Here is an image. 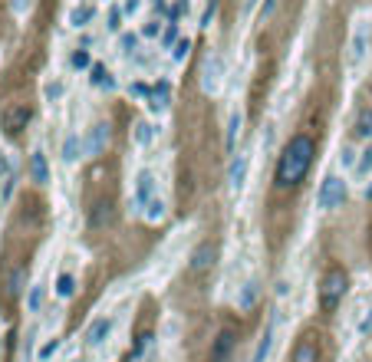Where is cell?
I'll return each instance as SVG.
<instances>
[{"instance_id": "6da1fadb", "label": "cell", "mask_w": 372, "mask_h": 362, "mask_svg": "<svg viewBox=\"0 0 372 362\" xmlns=\"http://www.w3.org/2000/svg\"><path fill=\"white\" fill-rule=\"evenodd\" d=\"M313 155H316V142L310 135H293L286 142V149L280 151L277 158V172H273V181L277 188H297L313 165Z\"/></svg>"}, {"instance_id": "7a4b0ae2", "label": "cell", "mask_w": 372, "mask_h": 362, "mask_svg": "<svg viewBox=\"0 0 372 362\" xmlns=\"http://www.w3.org/2000/svg\"><path fill=\"white\" fill-rule=\"evenodd\" d=\"M346 287H349V277L343 267H330L323 274V283H320V310L323 313H333L343 297H346Z\"/></svg>"}, {"instance_id": "3957f363", "label": "cell", "mask_w": 372, "mask_h": 362, "mask_svg": "<svg viewBox=\"0 0 372 362\" xmlns=\"http://www.w3.org/2000/svg\"><path fill=\"white\" fill-rule=\"evenodd\" d=\"M320 208L323 211H336V208H343V201H346V181L343 178H323V185H320Z\"/></svg>"}, {"instance_id": "277c9868", "label": "cell", "mask_w": 372, "mask_h": 362, "mask_svg": "<svg viewBox=\"0 0 372 362\" xmlns=\"http://www.w3.org/2000/svg\"><path fill=\"white\" fill-rule=\"evenodd\" d=\"M30 119H33V109H30V106H24V102H13V106H7V109H3L0 125H3V132H7V135H20L26 125H30Z\"/></svg>"}, {"instance_id": "5b68a950", "label": "cell", "mask_w": 372, "mask_h": 362, "mask_svg": "<svg viewBox=\"0 0 372 362\" xmlns=\"http://www.w3.org/2000/svg\"><path fill=\"white\" fill-rule=\"evenodd\" d=\"M214 261H218V244H211V240H201L198 247L191 250V274H204V270H211Z\"/></svg>"}, {"instance_id": "8992f818", "label": "cell", "mask_w": 372, "mask_h": 362, "mask_svg": "<svg viewBox=\"0 0 372 362\" xmlns=\"http://www.w3.org/2000/svg\"><path fill=\"white\" fill-rule=\"evenodd\" d=\"M109 138H112V125L109 122H96L92 129H89L83 149H86V155H99V151L109 145Z\"/></svg>"}, {"instance_id": "52a82bcc", "label": "cell", "mask_w": 372, "mask_h": 362, "mask_svg": "<svg viewBox=\"0 0 372 362\" xmlns=\"http://www.w3.org/2000/svg\"><path fill=\"white\" fill-rule=\"evenodd\" d=\"M201 86H204V92H214V89L221 86V56H218V53H208V56H204Z\"/></svg>"}, {"instance_id": "ba28073f", "label": "cell", "mask_w": 372, "mask_h": 362, "mask_svg": "<svg viewBox=\"0 0 372 362\" xmlns=\"http://www.w3.org/2000/svg\"><path fill=\"white\" fill-rule=\"evenodd\" d=\"M168 102H172V83H168V79H159V83L152 86V96H149L152 113H165Z\"/></svg>"}, {"instance_id": "9c48e42d", "label": "cell", "mask_w": 372, "mask_h": 362, "mask_svg": "<svg viewBox=\"0 0 372 362\" xmlns=\"http://www.w3.org/2000/svg\"><path fill=\"white\" fill-rule=\"evenodd\" d=\"M152 198H155V175H152V172H142L136 181V208H145Z\"/></svg>"}, {"instance_id": "30bf717a", "label": "cell", "mask_w": 372, "mask_h": 362, "mask_svg": "<svg viewBox=\"0 0 372 362\" xmlns=\"http://www.w3.org/2000/svg\"><path fill=\"white\" fill-rule=\"evenodd\" d=\"M248 165H250L248 155H237V158H231V168H227V185L234 188V191H241V188H244V178H248Z\"/></svg>"}, {"instance_id": "8fae6325", "label": "cell", "mask_w": 372, "mask_h": 362, "mask_svg": "<svg viewBox=\"0 0 372 362\" xmlns=\"http://www.w3.org/2000/svg\"><path fill=\"white\" fill-rule=\"evenodd\" d=\"M112 333V320H106V316H99V320H92L86 329V343L89 346H102L106 339H109Z\"/></svg>"}, {"instance_id": "7c38bea8", "label": "cell", "mask_w": 372, "mask_h": 362, "mask_svg": "<svg viewBox=\"0 0 372 362\" xmlns=\"http://www.w3.org/2000/svg\"><path fill=\"white\" fill-rule=\"evenodd\" d=\"M293 362H320V343L313 336H303L293 349Z\"/></svg>"}, {"instance_id": "4fadbf2b", "label": "cell", "mask_w": 372, "mask_h": 362, "mask_svg": "<svg viewBox=\"0 0 372 362\" xmlns=\"http://www.w3.org/2000/svg\"><path fill=\"white\" fill-rule=\"evenodd\" d=\"M30 181H37V185H47V181H50V165H47V155H43V151H33V155H30Z\"/></svg>"}, {"instance_id": "5bb4252c", "label": "cell", "mask_w": 372, "mask_h": 362, "mask_svg": "<svg viewBox=\"0 0 372 362\" xmlns=\"http://www.w3.org/2000/svg\"><path fill=\"white\" fill-rule=\"evenodd\" d=\"M231 346H234V329H221V336H218V343H214V349H211V362L227 359Z\"/></svg>"}, {"instance_id": "9a60e30c", "label": "cell", "mask_w": 372, "mask_h": 362, "mask_svg": "<svg viewBox=\"0 0 372 362\" xmlns=\"http://www.w3.org/2000/svg\"><path fill=\"white\" fill-rule=\"evenodd\" d=\"M96 17V7L92 3H83V7H73V13H70V26H76V30H83V26H89V20Z\"/></svg>"}, {"instance_id": "2e32d148", "label": "cell", "mask_w": 372, "mask_h": 362, "mask_svg": "<svg viewBox=\"0 0 372 362\" xmlns=\"http://www.w3.org/2000/svg\"><path fill=\"white\" fill-rule=\"evenodd\" d=\"M353 135H356V138H366V142L372 138V109H359V115H356V125H353Z\"/></svg>"}, {"instance_id": "e0dca14e", "label": "cell", "mask_w": 372, "mask_h": 362, "mask_svg": "<svg viewBox=\"0 0 372 362\" xmlns=\"http://www.w3.org/2000/svg\"><path fill=\"white\" fill-rule=\"evenodd\" d=\"M152 333H142V336L136 339V346H132V352H129V362H145L149 359V349H152Z\"/></svg>"}, {"instance_id": "ac0fdd59", "label": "cell", "mask_w": 372, "mask_h": 362, "mask_svg": "<svg viewBox=\"0 0 372 362\" xmlns=\"http://www.w3.org/2000/svg\"><path fill=\"white\" fill-rule=\"evenodd\" d=\"M254 303H257V283L248 280V283L241 287V293H237V310H250Z\"/></svg>"}, {"instance_id": "d6986e66", "label": "cell", "mask_w": 372, "mask_h": 362, "mask_svg": "<svg viewBox=\"0 0 372 362\" xmlns=\"http://www.w3.org/2000/svg\"><path fill=\"white\" fill-rule=\"evenodd\" d=\"M270 346H273V326H267L264 329L261 343H257V349H254V359L250 362H267V356H270Z\"/></svg>"}, {"instance_id": "ffe728a7", "label": "cell", "mask_w": 372, "mask_h": 362, "mask_svg": "<svg viewBox=\"0 0 372 362\" xmlns=\"http://www.w3.org/2000/svg\"><path fill=\"white\" fill-rule=\"evenodd\" d=\"M102 224H112V204L109 201H96V204H92V227H102Z\"/></svg>"}, {"instance_id": "44dd1931", "label": "cell", "mask_w": 372, "mask_h": 362, "mask_svg": "<svg viewBox=\"0 0 372 362\" xmlns=\"http://www.w3.org/2000/svg\"><path fill=\"white\" fill-rule=\"evenodd\" d=\"M73 293H76V277L73 274H60V277H56V297H60V300H70Z\"/></svg>"}, {"instance_id": "7402d4cb", "label": "cell", "mask_w": 372, "mask_h": 362, "mask_svg": "<svg viewBox=\"0 0 372 362\" xmlns=\"http://www.w3.org/2000/svg\"><path fill=\"white\" fill-rule=\"evenodd\" d=\"M92 69V86L99 89H115V79H112V73L106 69V66H89Z\"/></svg>"}, {"instance_id": "603a6c76", "label": "cell", "mask_w": 372, "mask_h": 362, "mask_svg": "<svg viewBox=\"0 0 372 362\" xmlns=\"http://www.w3.org/2000/svg\"><path fill=\"white\" fill-rule=\"evenodd\" d=\"M366 40H369V30H366V26H359V30H356V37H353V56H349L353 63L362 60V53H366Z\"/></svg>"}, {"instance_id": "cb8c5ba5", "label": "cell", "mask_w": 372, "mask_h": 362, "mask_svg": "<svg viewBox=\"0 0 372 362\" xmlns=\"http://www.w3.org/2000/svg\"><path fill=\"white\" fill-rule=\"evenodd\" d=\"M241 125H244V115L234 113V115H231V122H227V151H234L237 135H241Z\"/></svg>"}, {"instance_id": "d4e9b609", "label": "cell", "mask_w": 372, "mask_h": 362, "mask_svg": "<svg viewBox=\"0 0 372 362\" xmlns=\"http://www.w3.org/2000/svg\"><path fill=\"white\" fill-rule=\"evenodd\" d=\"M43 300H47V287H43V283L30 287V297H26V310H30V313H40Z\"/></svg>"}, {"instance_id": "484cf974", "label": "cell", "mask_w": 372, "mask_h": 362, "mask_svg": "<svg viewBox=\"0 0 372 362\" xmlns=\"http://www.w3.org/2000/svg\"><path fill=\"white\" fill-rule=\"evenodd\" d=\"M79 151H86L83 149V142H79V135H70L66 142H63V158H66V162H76Z\"/></svg>"}, {"instance_id": "4316f807", "label": "cell", "mask_w": 372, "mask_h": 362, "mask_svg": "<svg viewBox=\"0 0 372 362\" xmlns=\"http://www.w3.org/2000/svg\"><path fill=\"white\" fill-rule=\"evenodd\" d=\"M20 290H24V270L20 267H13L10 277H7V297H20Z\"/></svg>"}, {"instance_id": "83f0119b", "label": "cell", "mask_w": 372, "mask_h": 362, "mask_svg": "<svg viewBox=\"0 0 372 362\" xmlns=\"http://www.w3.org/2000/svg\"><path fill=\"white\" fill-rule=\"evenodd\" d=\"M161 217H165V204H161L159 198H152L149 204H145V221H152V224H159Z\"/></svg>"}, {"instance_id": "f1b7e54d", "label": "cell", "mask_w": 372, "mask_h": 362, "mask_svg": "<svg viewBox=\"0 0 372 362\" xmlns=\"http://www.w3.org/2000/svg\"><path fill=\"white\" fill-rule=\"evenodd\" d=\"M119 50H122L125 56H132V53L138 50V33H122V37H119Z\"/></svg>"}, {"instance_id": "f546056e", "label": "cell", "mask_w": 372, "mask_h": 362, "mask_svg": "<svg viewBox=\"0 0 372 362\" xmlns=\"http://www.w3.org/2000/svg\"><path fill=\"white\" fill-rule=\"evenodd\" d=\"M70 66H73V69H89V66H92V56H89V50H76L73 56H70Z\"/></svg>"}, {"instance_id": "4dcf8cb0", "label": "cell", "mask_w": 372, "mask_h": 362, "mask_svg": "<svg viewBox=\"0 0 372 362\" xmlns=\"http://www.w3.org/2000/svg\"><path fill=\"white\" fill-rule=\"evenodd\" d=\"M369 172H372V145H369L366 151H362L359 162H356V175H359V178H366Z\"/></svg>"}, {"instance_id": "1f68e13d", "label": "cell", "mask_w": 372, "mask_h": 362, "mask_svg": "<svg viewBox=\"0 0 372 362\" xmlns=\"http://www.w3.org/2000/svg\"><path fill=\"white\" fill-rule=\"evenodd\" d=\"M56 352H60V339H50V343H43V349L37 352V359L40 362H50Z\"/></svg>"}, {"instance_id": "d6a6232c", "label": "cell", "mask_w": 372, "mask_h": 362, "mask_svg": "<svg viewBox=\"0 0 372 362\" xmlns=\"http://www.w3.org/2000/svg\"><path fill=\"white\" fill-rule=\"evenodd\" d=\"M188 50H191V40L181 37V40H178V43L172 47V60H175V63H181V60L188 56Z\"/></svg>"}, {"instance_id": "836d02e7", "label": "cell", "mask_w": 372, "mask_h": 362, "mask_svg": "<svg viewBox=\"0 0 372 362\" xmlns=\"http://www.w3.org/2000/svg\"><path fill=\"white\" fill-rule=\"evenodd\" d=\"M152 135H155V132H152V125H149V122H138V125H136V142H138V145H149Z\"/></svg>"}, {"instance_id": "e575fe53", "label": "cell", "mask_w": 372, "mask_h": 362, "mask_svg": "<svg viewBox=\"0 0 372 362\" xmlns=\"http://www.w3.org/2000/svg\"><path fill=\"white\" fill-rule=\"evenodd\" d=\"M178 43V26L168 24L165 26V33H161V47H175Z\"/></svg>"}, {"instance_id": "d590c367", "label": "cell", "mask_w": 372, "mask_h": 362, "mask_svg": "<svg viewBox=\"0 0 372 362\" xmlns=\"http://www.w3.org/2000/svg\"><path fill=\"white\" fill-rule=\"evenodd\" d=\"M122 17H125L122 7H112V10H109V30H112V33H119V26H122Z\"/></svg>"}, {"instance_id": "8d00e7d4", "label": "cell", "mask_w": 372, "mask_h": 362, "mask_svg": "<svg viewBox=\"0 0 372 362\" xmlns=\"http://www.w3.org/2000/svg\"><path fill=\"white\" fill-rule=\"evenodd\" d=\"M129 92H132V96H138V99H149V96H152V89L145 86V83H132V86H129Z\"/></svg>"}, {"instance_id": "74e56055", "label": "cell", "mask_w": 372, "mask_h": 362, "mask_svg": "<svg viewBox=\"0 0 372 362\" xmlns=\"http://www.w3.org/2000/svg\"><path fill=\"white\" fill-rule=\"evenodd\" d=\"M159 33H161V24H159V20H149V24L142 26V37H159Z\"/></svg>"}, {"instance_id": "f35d334b", "label": "cell", "mask_w": 372, "mask_h": 362, "mask_svg": "<svg viewBox=\"0 0 372 362\" xmlns=\"http://www.w3.org/2000/svg\"><path fill=\"white\" fill-rule=\"evenodd\" d=\"M142 10V0H122V13L125 17H132V13Z\"/></svg>"}, {"instance_id": "ab89813d", "label": "cell", "mask_w": 372, "mask_h": 362, "mask_svg": "<svg viewBox=\"0 0 372 362\" xmlns=\"http://www.w3.org/2000/svg\"><path fill=\"white\" fill-rule=\"evenodd\" d=\"M47 96H50V99H60V96H63V86H60V83L47 86Z\"/></svg>"}, {"instance_id": "60d3db41", "label": "cell", "mask_w": 372, "mask_h": 362, "mask_svg": "<svg viewBox=\"0 0 372 362\" xmlns=\"http://www.w3.org/2000/svg\"><path fill=\"white\" fill-rule=\"evenodd\" d=\"M356 162V151L353 149H343V165H353Z\"/></svg>"}, {"instance_id": "b9f144b4", "label": "cell", "mask_w": 372, "mask_h": 362, "mask_svg": "<svg viewBox=\"0 0 372 362\" xmlns=\"http://www.w3.org/2000/svg\"><path fill=\"white\" fill-rule=\"evenodd\" d=\"M273 7H277V0H267V3H264V10H261V17H270Z\"/></svg>"}, {"instance_id": "7bdbcfd3", "label": "cell", "mask_w": 372, "mask_h": 362, "mask_svg": "<svg viewBox=\"0 0 372 362\" xmlns=\"http://www.w3.org/2000/svg\"><path fill=\"white\" fill-rule=\"evenodd\" d=\"M359 329H362V333H369V329H372V313H369V316H366V320H362V326H359Z\"/></svg>"}, {"instance_id": "ee69618b", "label": "cell", "mask_w": 372, "mask_h": 362, "mask_svg": "<svg viewBox=\"0 0 372 362\" xmlns=\"http://www.w3.org/2000/svg\"><path fill=\"white\" fill-rule=\"evenodd\" d=\"M254 3H257V0H248V7H244V10H250V7H254Z\"/></svg>"}, {"instance_id": "f6af8a7d", "label": "cell", "mask_w": 372, "mask_h": 362, "mask_svg": "<svg viewBox=\"0 0 372 362\" xmlns=\"http://www.w3.org/2000/svg\"><path fill=\"white\" fill-rule=\"evenodd\" d=\"M366 198H372V185H369V191H366Z\"/></svg>"}, {"instance_id": "bcb514c9", "label": "cell", "mask_w": 372, "mask_h": 362, "mask_svg": "<svg viewBox=\"0 0 372 362\" xmlns=\"http://www.w3.org/2000/svg\"><path fill=\"white\" fill-rule=\"evenodd\" d=\"M73 362H86V359H73Z\"/></svg>"}]
</instances>
